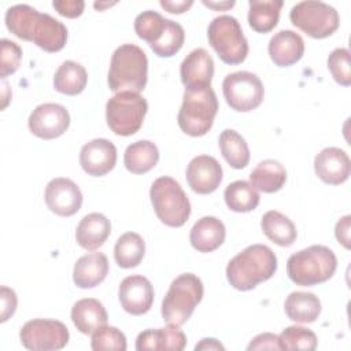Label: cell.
<instances>
[{
  "mask_svg": "<svg viewBox=\"0 0 351 351\" xmlns=\"http://www.w3.org/2000/svg\"><path fill=\"white\" fill-rule=\"evenodd\" d=\"M328 69L337 84L343 86L351 85L350 51L347 48H336L329 53Z\"/></svg>",
  "mask_w": 351,
  "mask_h": 351,
  "instance_id": "obj_39",
  "label": "cell"
},
{
  "mask_svg": "<svg viewBox=\"0 0 351 351\" xmlns=\"http://www.w3.org/2000/svg\"><path fill=\"white\" fill-rule=\"evenodd\" d=\"M247 350H281L280 339L274 333H261L250 341Z\"/></svg>",
  "mask_w": 351,
  "mask_h": 351,
  "instance_id": "obj_43",
  "label": "cell"
},
{
  "mask_svg": "<svg viewBox=\"0 0 351 351\" xmlns=\"http://www.w3.org/2000/svg\"><path fill=\"white\" fill-rule=\"evenodd\" d=\"M0 298H1V314H0V321L5 322L10 317L14 315L18 304L16 293L14 289L8 287H1L0 288Z\"/></svg>",
  "mask_w": 351,
  "mask_h": 351,
  "instance_id": "obj_41",
  "label": "cell"
},
{
  "mask_svg": "<svg viewBox=\"0 0 351 351\" xmlns=\"http://www.w3.org/2000/svg\"><path fill=\"white\" fill-rule=\"evenodd\" d=\"M219 149L225 160L233 169H244L250 162V148L241 134L233 129H225L218 138Z\"/></svg>",
  "mask_w": 351,
  "mask_h": 351,
  "instance_id": "obj_32",
  "label": "cell"
},
{
  "mask_svg": "<svg viewBox=\"0 0 351 351\" xmlns=\"http://www.w3.org/2000/svg\"><path fill=\"white\" fill-rule=\"evenodd\" d=\"M293 26L313 38H326L333 34L340 23L336 8L315 0L296 3L289 12Z\"/></svg>",
  "mask_w": 351,
  "mask_h": 351,
  "instance_id": "obj_10",
  "label": "cell"
},
{
  "mask_svg": "<svg viewBox=\"0 0 351 351\" xmlns=\"http://www.w3.org/2000/svg\"><path fill=\"white\" fill-rule=\"evenodd\" d=\"M261 228L265 236L280 247L292 245L298 237L295 223L287 215L276 210H270L263 214Z\"/></svg>",
  "mask_w": 351,
  "mask_h": 351,
  "instance_id": "obj_27",
  "label": "cell"
},
{
  "mask_svg": "<svg viewBox=\"0 0 351 351\" xmlns=\"http://www.w3.org/2000/svg\"><path fill=\"white\" fill-rule=\"evenodd\" d=\"M111 233L110 219L100 213L85 215L75 229V240L86 251H95L104 244Z\"/></svg>",
  "mask_w": 351,
  "mask_h": 351,
  "instance_id": "obj_23",
  "label": "cell"
},
{
  "mask_svg": "<svg viewBox=\"0 0 351 351\" xmlns=\"http://www.w3.org/2000/svg\"><path fill=\"white\" fill-rule=\"evenodd\" d=\"M71 321L81 333L92 335L107 324L108 315L101 302L95 298H84L73 304Z\"/></svg>",
  "mask_w": 351,
  "mask_h": 351,
  "instance_id": "obj_24",
  "label": "cell"
},
{
  "mask_svg": "<svg viewBox=\"0 0 351 351\" xmlns=\"http://www.w3.org/2000/svg\"><path fill=\"white\" fill-rule=\"evenodd\" d=\"M203 293V282L197 276L184 273L176 277L162 302L163 321L178 326L184 325L202 302Z\"/></svg>",
  "mask_w": 351,
  "mask_h": 351,
  "instance_id": "obj_5",
  "label": "cell"
},
{
  "mask_svg": "<svg viewBox=\"0 0 351 351\" xmlns=\"http://www.w3.org/2000/svg\"><path fill=\"white\" fill-rule=\"evenodd\" d=\"M90 347L95 351L101 350H114L125 351L128 348L125 335L115 326H101L92 333Z\"/></svg>",
  "mask_w": 351,
  "mask_h": 351,
  "instance_id": "obj_37",
  "label": "cell"
},
{
  "mask_svg": "<svg viewBox=\"0 0 351 351\" xmlns=\"http://www.w3.org/2000/svg\"><path fill=\"white\" fill-rule=\"evenodd\" d=\"M117 163V147L107 138H93L82 145L80 165L92 177H101L110 173Z\"/></svg>",
  "mask_w": 351,
  "mask_h": 351,
  "instance_id": "obj_16",
  "label": "cell"
},
{
  "mask_svg": "<svg viewBox=\"0 0 351 351\" xmlns=\"http://www.w3.org/2000/svg\"><path fill=\"white\" fill-rule=\"evenodd\" d=\"M159 160L158 147L148 140H138L132 143L125 149V167L133 174H144L155 167Z\"/></svg>",
  "mask_w": 351,
  "mask_h": 351,
  "instance_id": "obj_28",
  "label": "cell"
},
{
  "mask_svg": "<svg viewBox=\"0 0 351 351\" xmlns=\"http://www.w3.org/2000/svg\"><path fill=\"white\" fill-rule=\"evenodd\" d=\"M166 19L159 12L147 10L138 14L134 19L136 34L148 43V45L155 44L163 34L166 27Z\"/></svg>",
  "mask_w": 351,
  "mask_h": 351,
  "instance_id": "obj_35",
  "label": "cell"
},
{
  "mask_svg": "<svg viewBox=\"0 0 351 351\" xmlns=\"http://www.w3.org/2000/svg\"><path fill=\"white\" fill-rule=\"evenodd\" d=\"M277 270V256L263 244H252L233 256L226 266L229 284L239 291H251L270 280Z\"/></svg>",
  "mask_w": 351,
  "mask_h": 351,
  "instance_id": "obj_2",
  "label": "cell"
},
{
  "mask_svg": "<svg viewBox=\"0 0 351 351\" xmlns=\"http://www.w3.org/2000/svg\"><path fill=\"white\" fill-rule=\"evenodd\" d=\"M337 269L335 252L321 244H314L292 254L287 261V273L292 282L313 287L332 278Z\"/></svg>",
  "mask_w": 351,
  "mask_h": 351,
  "instance_id": "obj_4",
  "label": "cell"
},
{
  "mask_svg": "<svg viewBox=\"0 0 351 351\" xmlns=\"http://www.w3.org/2000/svg\"><path fill=\"white\" fill-rule=\"evenodd\" d=\"M152 336L155 350L182 351L186 346V336L178 325L169 324L167 326L152 329Z\"/></svg>",
  "mask_w": 351,
  "mask_h": 351,
  "instance_id": "obj_38",
  "label": "cell"
},
{
  "mask_svg": "<svg viewBox=\"0 0 351 351\" xmlns=\"http://www.w3.org/2000/svg\"><path fill=\"white\" fill-rule=\"evenodd\" d=\"M186 181L191 189L199 195H208L217 191L222 182V166L210 155L195 156L186 167Z\"/></svg>",
  "mask_w": 351,
  "mask_h": 351,
  "instance_id": "obj_17",
  "label": "cell"
},
{
  "mask_svg": "<svg viewBox=\"0 0 351 351\" xmlns=\"http://www.w3.org/2000/svg\"><path fill=\"white\" fill-rule=\"evenodd\" d=\"M351 215L341 217L335 228V236L339 243L343 244L344 248L350 250V228H351Z\"/></svg>",
  "mask_w": 351,
  "mask_h": 351,
  "instance_id": "obj_44",
  "label": "cell"
},
{
  "mask_svg": "<svg viewBox=\"0 0 351 351\" xmlns=\"http://www.w3.org/2000/svg\"><path fill=\"white\" fill-rule=\"evenodd\" d=\"M88 82V73L81 63L74 60L63 62L53 75V88L63 95L74 96L81 93Z\"/></svg>",
  "mask_w": 351,
  "mask_h": 351,
  "instance_id": "obj_29",
  "label": "cell"
},
{
  "mask_svg": "<svg viewBox=\"0 0 351 351\" xmlns=\"http://www.w3.org/2000/svg\"><path fill=\"white\" fill-rule=\"evenodd\" d=\"M185 32L184 27L171 19H166V27L162 37L149 48L152 52L160 58H170L176 55L184 45Z\"/></svg>",
  "mask_w": 351,
  "mask_h": 351,
  "instance_id": "obj_34",
  "label": "cell"
},
{
  "mask_svg": "<svg viewBox=\"0 0 351 351\" xmlns=\"http://www.w3.org/2000/svg\"><path fill=\"white\" fill-rule=\"evenodd\" d=\"M281 350H307L313 351L317 348V336L313 330L292 325L287 326L278 336Z\"/></svg>",
  "mask_w": 351,
  "mask_h": 351,
  "instance_id": "obj_36",
  "label": "cell"
},
{
  "mask_svg": "<svg viewBox=\"0 0 351 351\" xmlns=\"http://www.w3.org/2000/svg\"><path fill=\"white\" fill-rule=\"evenodd\" d=\"M217 112L218 100L211 86L195 90L185 89L177 122L185 134L200 137L211 129Z\"/></svg>",
  "mask_w": 351,
  "mask_h": 351,
  "instance_id": "obj_6",
  "label": "cell"
},
{
  "mask_svg": "<svg viewBox=\"0 0 351 351\" xmlns=\"http://www.w3.org/2000/svg\"><path fill=\"white\" fill-rule=\"evenodd\" d=\"M222 92L228 106L239 112L258 108L265 97L261 78L250 71H234L228 74L222 82Z\"/></svg>",
  "mask_w": 351,
  "mask_h": 351,
  "instance_id": "obj_11",
  "label": "cell"
},
{
  "mask_svg": "<svg viewBox=\"0 0 351 351\" xmlns=\"http://www.w3.org/2000/svg\"><path fill=\"white\" fill-rule=\"evenodd\" d=\"M108 274V259L103 252H92L81 256L73 269V281L78 288H95Z\"/></svg>",
  "mask_w": 351,
  "mask_h": 351,
  "instance_id": "obj_22",
  "label": "cell"
},
{
  "mask_svg": "<svg viewBox=\"0 0 351 351\" xmlns=\"http://www.w3.org/2000/svg\"><path fill=\"white\" fill-rule=\"evenodd\" d=\"M206 7H208V8H213V10H219V11H225V10H228V8H232L233 5H234V1L232 0V1H207V0H203L202 1Z\"/></svg>",
  "mask_w": 351,
  "mask_h": 351,
  "instance_id": "obj_47",
  "label": "cell"
},
{
  "mask_svg": "<svg viewBox=\"0 0 351 351\" xmlns=\"http://www.w3.org/2000/svg\"><path fill=\"white\" fill-rule=\"evenodd\" d=\"M181 82L185 89L195 90L208 88L214 75V60L204 48L191 51L180 66Z\"/></svg>",
  "mask_w": 351,
  "mask_h": 351,
  "instance_id": "obj_18",
  "label": "cell"
},
{
  "mask_svg": "<svg viewBox=\"0 0 351 351\" xmlns=\"http://www.w3.org/2000/svg\"><path fill=\"white\" fill-rule=\"evenodd\" d=\"M145 254L144 239L134 232H126L115 243L114 259L122 269H132L140 265Z\"/></svg>",
  "mask_w": 351,
  "mask_h": 351,
  "instance_id": "obj_31",
  "label": "cell"
},
{
  "mask_svg": "<svg viewBox=\"0 0 351 351\" xmlns=\"http://www.w3.org/2000/svg\"><path fill=\"white\" fill-rule=\"evenodd\" d=\"M314 171L325 184L340 185L350 177L351 160L343 149L326 147L315 155Z\"/></svg>",
  "mask_w": 351,
  "mask_h": 351,
  "instance_id": "obj_19",
  "label": "cell"
},
{
  "mask_svg": "<svg viewBox=\"0 0 351 351\" xmlns=\"http://www.w3.org/2000/svg\"><path fill=\"white\" fill-rule=\"evenodd\" d=\"M226 229L221 219L215 217H202L189 232L191 245L199 252H213L225 241Z\"/></svg>",
  "mask_w": 351,
  "mask_h": 351,
  "instance_id": "obj_21",
  "label": "cell"
},
{
  "mask_svg": "<svg viewBox=\"0 0 351 351\" xmlns=\"http://www.w3.org/2000/svg\"><path fill=\"white\" fill-rule=\"evenodd\" d=\"M147 111L148 103L140 93L123 90L108 99L106 121L115 134L128 137L138 132Z\"/></svg>",
  "mask_w": 351,
  "mask_h": 351,
  "instance_id": "obj_9",
  "label": "cell"
},
{
  "mask_svg": "<svg viewBox=\"0 0 351 351\" xmlns=\"http://www.w3.org/2000/svg\"><path fill=\"white\" fill-rule=\"evenodd\" d=\"M52 7L62 16L77 18L84 12L85 3L82 0H53Z\"/></svg>",
  "mask_w": 351,
  "mask_h": 351,
  "instance_id": "obj_42",
  "label": "cell"
},
{
  "mask_svg": "<svg viewBox=\"0 0 351 351\" xmlns=\"http://www.w3.org/2000/svg\"><path fill=\"white\" fill-rule=\"evenodd\" d=\"M225 203L229 210L234 213H248L258 207L259 193L247 181L237 180L230 182L223 192Z\"/></svg>",
  "mask_w": 351,
  "mask_h": 351,
  "instance_id": "obj_33",
  "label": "cell"
},
{
  "mask_svg": "<svg viewBox=\"0 0 351 351\" xmlns=\"http://www.w3.org/2000/svg\"><path fill=\"white\" fill-rule=\"evenodd\" d=\"M148 80V59L145 52L134 44L119 45L110 62L107 82L112 92L140 93Z\"/></svg>",
  "mask_w": 351,
  "mask_h": 351,
  "instance_id": "obj_3",
  "label": "cell"
},
{
  "mask_svg": "<svg viewBox=\"0 0 351 351\" xmlns=\"http://www.w3.org/2000/svg\"><path fill=\"white\" fill-rule=\"evenodd\" d=\"M154 296V287L144 276H128L119 284L118 298L121 306L132 315H143L148 313L152 307Z\"/></svg>",
  "mask_w": 351,
  "mask_h": 351,
  "instance_id": "obj_15",
  "label": "cell"
},
{
  "mask_svg": "<svg viewBox=\"0 0 351 351\" xmlns=\"http://www.w3.org/2000/svg\"><path fill=\"white\" fill-rule=\"evenodd\" d=\"M195 350H225V347L217 339H202L200 343L195 346Z\"/></svg>",
  "mask_w": 351,
  "mask_h": 351,
  "instance_id": "obj_46",
  "label": "cell"
},
{
  "mask_svg": "<svg viewBox=\"0 0 351 351\" xmlns=\"http://www.w3.org/2000/svg\"><path fill=\"white\" fill-rule=\"evenodd\" d=\"M27 125L30 132L40 138H58L69 129L70 114L62 104L43 103L32 111Z\"/></svg>",
  "mask_w": 351,
  "mask_h": 351,
  "instance_id": "obj_13",
  "label": "cell"
},
{
  "mask_svg": "<svg viewBox=\"0 0 351 351\" xmlns=\"http://www.w3.org/2000/svg\"><path fill=\"white\" fill-rule=\"evenodd\" d=\"M250 181L256 191L274 193L284 186L287 181V170L278 160L265 159L251 171Z\"/></svg>",
  "mask_w": 351,
  "mask_h": 351,
  "instance_id": "obj_26",
  "label": "cell"
},
{
  "mask_svg": "<svg viewBox=\"0 0 351 351\" xmlns=\"http://www.w3.org/2000/svg\"><path fill=\"white\" fill-rule=\"evenodd\" d=\"M269 56L276 66L288 67L299 62L304 53V41L293 30H280L269 41Z\"/></svg>",
  "mask_w": 351,
  "mask_h": 351,
  "instance_id": "obj_20",
  "label": "cell"
},
{
  "mask_svg": "<svg viewBox=\"0 0 351 351\" xmlns=\"http://www.w3.org/2000/svg\"><path fill=\"white\" fill-rule=\"evenodd\" d=\"M5 26L16 37L33 41L45 52H59L67 41V27L49 14L29 4H15L5 11Z\"/></svg>",
  "mask_w": 351,
  "mask_h": 351,
  "instance_id": "obj_1",
  "label": "cell"
},
{
  "mask_svg": "<svg viewBox=\"0 0 351 351\" xmlns=\"http://www.w3.org/2000/svg\"><path fill=\"white\" fill-rule=\"evenodd\" d=\"M284 310L287 317L299 324H310L314 322L321 314V302L318 296L311 292H291L285 302Z\"/></svg>",
  "mask_w": 351,
  "mask_h": 351,
  "instance_id": "obj_25",
  "label": "cell"
},
{
  "mask_svg": "<svg viewBox=\"0 0 351 351\" xmlns=\"http://www.w3.org/2000/svg\"><path fill=\"white\" fill-rule=\"evenodd\" d=\"M149 197L156 217L170 228L182 226L191 215V203L178 181L163 176L156 178L149 189Z\"/></svg>",
  "mask_w": 351,
  "mask_h": 351,
  "instance_id": "obj_7",
  "label": "cell"
},
{
  "mask_svg": "<svg viewBox=\"0 0 351 351\" xmlns=\"http://www.w3.org/2000/svg\"><path fill=\"white\" fill-rule=\"evenodd\" d=\"M0 48H1V60H0V77L4 80L5 77L14 74L22 60V48L8 40L1 38L0 40Z\"/></svg>",
  "mask_w": 351,
  "mask_h": 351,
  "instance_id": "obj_40",
  "label": "cell"
},
{
  "mask_svg": "<svg viewBox=\"0 0 351 351\" xmlns=\"http://www.w3.org/2000/svg\"><path fill=\"white\" fill-rule=\"evenodd\" d=\"M208 43L226 64H240L248 55V41L239 21L232 15L214 18L207 29Z\"/></svg>",
  "mask_w": 351,
  "mask_h": 351,
  "instance_id": "obj_8",
  "label": "cell"
},
{
  "mask_svg": "<svg viewBox=\"0 0 351 351\" xmlns=\"http://www.w3.org/2000/svg\"><path fill=\"white\" fill-rule=\"evenodd\" d=\"M44 199L47 207L56 215L71 217L81 208L84 197L73 180L56 177L47 184Z\"/></svg>",
  "mask_w": 351,
  "mask_h": 351,
  "instance_id": "obj_14",
  "label": "cell"
},
{
  "mask_svg": "<svg viewBox=\"0 0 351 351\" xmlns=\"http://www.w3.org/2000/svg\"><path fill=\"white\" fill-rule=\"evenodd\" d=\"M282 4V0H250V26L258 33H269L278 23Z\"/></svg>",
  "mask_w": 351,
  "mask_h": 351,
  "instance_id": "obj_30",
  "label": "cell"
},
{
  "mask_svg": "<svg viewBox=\"0 0 351 351\" xmlns=\"http://www.w3.org/2000/svg\"><path fill=\"white\" fill-rule=\"evenodd\" d=\"M21 343L33 351H55L66 347L70 339L66 325L56 319L36 318L27 321L19 332Z\"/></svg>",
  "mask_w": 351,
  "mask_h": 351,
  "instance_id": "obj_12",
  "label": "cell"
},
{
  "mask_svg": "<svg viewBox=\"0 0 351 351\" xmlns=\"http://www.w3.org/2000/svg\"><path fill=\"white\" fill-rule=\"evenodd\" d=\"M160 5L171 12V14H182L185 11H188L192 5L193 1L192 0H182V1H169V0H160Z\"/></svg>",
  "mask_w": 351,
  "mask_h": 351,
  "instance_id": "obj_45",
  "label": "cell"
}]
</instances>
